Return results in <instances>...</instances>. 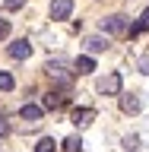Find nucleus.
Listing matches in <instances>:
<instances>
[{
  "instance_id": "obj_19",
  "label": "nucleus",
  "mask_w": 149,
  "mask_h": 152,
  "mask_svg": "<svg viewBox=\"0 0 149 152\" xmlns=\"http://www.w3.org/2000/svg\"><path fill=\"white\" fill-rule=\"evenodd\" d=\"M140 73H149V54L140 57Z\"/></svg>"
},
{
  "instance_id": "obj_17",
  "label": "nucleus",
  "mask_w": 149,
  "mask_h": 152,
  "mask_svg": "<svg viewBox=\"0 0 149 152\" xmlns=\"http://www.w3.org/2000/svg\"><path fill=\"white\" fill-rule=\"evenodd\" d=\"M10 35V19H0V41Z\"/></svg>"
},
{
  "instance_id": "obj_15",
  "label": "nucleus",
  "mask_w": 149,
  "mask_h": 152,
  "mask_svg": "<svg viewBox=\"0 0 149 152\" xmlns=\"http://www.w3.org/2000/svg\"><path fill=\"white\" fill-rule=\"evenodd\" d=\"M57 146H54V140H51V136H41V140H38V146H35V152H54Z\"/></svg>"
},
{
  "instance_id": "obj_9",
  "label": "nucleus",
  "mask_w": 149,
  "mask_h": 152,
  "mask_svg": "<svg viewBox=\"0 0 149 152\" xmlns=\"http://www.w3.org/2000/svg\"><path fill=\"white\" fill-rule=\"evenodd\" d=\"M121 108L127 114H137L143 108V102H140V95H121Z\"/></svg>"
},
{
  "instance_id": "obj_4",
  "label": "nucleus",
  "mask_w": 149,
  "mask_h": 152,
  "mask_svg": "<svg viewBox=\"0 0 149 152\" xmlns=\"http://www.w3.org/2000/svg\"><path fill=\"white\" fill-rule=\"evenodd\" d=\"M73 13V0H54L51 3V19H70Z\"/></svg>"
},
{
  "instance_id": "obj_18",
  "label": "nucleus",
  "mask_w": 149,
  "mask_h": 152,
  "mask_svg": "<svg viewBox=\"0 0 149 152\" xmlns=\"http://www.w3.org/2000/svg\"><path fill=\"white\" fill-rule=\"evenodd\" d=\"M22 3H26V0H3V7H7V10H19Z\"/></svg>"
},
{
  "instance_id": "obj_20",
  "label": "nucleus",
  "mask_w": 149,
  "mask_h": 152,
  "mask_svg": "<svg viewBox=\"0 0 149 152\" xmlns=\"http://www.w3.org/2000/svg\"><path fill=\"white\" fill-rule=\"evenodd\" d=\"M7 133H10V124L3 121V117H0V136H7Z\"/></svg>"
},
{
  "instance_id": "obj_11",
  "label": "nucleus",
  "mask_w": 149,
  "mask_h": 152,
  "mask_svg": "<svg viewBox=\"0 0 149 152\" xmlns=\"http://www.w3.org/2000/svg\"><path fill=\"white\" fill-rule=\"evenodd\" d=\"M92 70H95V60H92V57H89V54H83V57H76V73H92Z\"/></svg>"
},
{
  "instance_id": "obj_10",
  "label": "nucleus",
  "mask_w": 149,
  "mask_h": 152,
  "mask_svg": "<svg viewBox=\"0 0 149 152\" xmlns=\"http://www.w3.org/2000/svg\"><path fill=\"white\" fill-rule=\"evenodd\" d=\"M86 51H89V54H102V51H108V41L92 35V38H86Z\"/></svg>"
},
{
  "instance_id": "obj_21",
  "label": "nucleus",
  "mask_w": 149,
  "mask_h": 152,
  "mask_svg": "<svg viewBox=\"0 0 149 152\" xmlns=\"http://www.w3.org/2000/svg\"><path fill=\"white\" fill-rule=\"evenodd\" d=\"M137 152H140V149H137Z\"/></svg>"
},
{
  "instance_id": "obj_6",
  "label": "nucleus",
  "mask_w": 149,
  "mask_h": 152,
  "mask_svg": "<svg viewBox=\"0 0 149 152\" xmlns=\"http://www.w3.org/2000/svg\"><path fill=\"white\" fill-rule=\"evenodd\" d=\"M95 121V108H76L73 111V124L76 127H89Z\"/></svg>"
},
{
  "instance_id": "obj_5",
  "label": "nucleus",
  "mask_w": 149,
  "mask_h": 152,
  "mask_svg": "<svg viewBox=\"0 0 149 152\" xmlns=\"http://www.w3.org/2000/svg\"><path fill=\"white\" fill-rule=\"evenodd\" d=\"M45 70H48V76H51V79H60V83H70V73H67V66L64 64H60V60H48V66H45Z\"/></svg>"
},
{
  "instance_id": "obj_8",
  "label": "nucleus",
  "mask_w": 149,
  "mask_h": 152,
  "mask_svg": "<svg viewBox=\"0 0 149 152\" xmlns=\"http://www.w3.org/2000/svg\"><path fill=\"white\" fill-rule=\"evenodd\" d=\"M41 111H45V108H38V104H22V121H29V124H38L41 121Z\"/></svg>"
},
{
  "instance_id": "obj_1",
  "label": "nucleus",
  "mask_w": 149,
  "mask_h": 152,
  "mask_svg": "<svg viewBox=\"0 0 149 152\" xmlns=\"http://www.w3.org/2000/svg\"><path fill=\"white\" fill-rule=\"evenodd\" d=\"M102 32L105 35H127V16H121V13L105 16L102 19Z\"/></svg>"
},
{
  "instance_id": "obj_14",
  "label": "nucleus",
  "mask_w": 149,
  "mask_h": 152,
  "mask_svg": "<svg viewBox=\"0 0 149 152\" xmlns=\"http://www.w3.org/2000/svg\"><path fill=\"white\" fill-rule=\"evenodd\" d=\"M13 86H16V79H13V76H10L7 70H0V92H10Z\"/></svg>"
},
{
  "instance_id": "obj_16",
  "label": "nucleus",
  "mask_w": 149,
  "mask_h": 152,
  "mask_svg": "<svg viewBox=\"0 0 149 152\" xmlns=\"http://www.w3.org/2000/svg\"><path fill=\"white\" fill-rule=\"evenodd\" d=\"M137 142H140V136H127V140H124V146H127V152H137V149H140Z\"/></svg>"
},
{
  "instance_id": "obj_2",
  "label": "nucleus",
  "mask_w": 149,
  "mask_h": 152,
  "mask_svg": "<svg viewBox=\"0 0 149 152\" xmlns=\"http://www.w3.org/2000/svg\"><path fill=\"white\" fill-rule=\"evenodd\" d=\"M121 86H124L121 73H105L102 79H98V92L102 95H121Z\"/></svg>"
},
{
  "instance_id": "obj_7",
  "label": "nucleus",
  "mask_w": 149,
  "mask_h": 152,
  "mask_svg": "<svg viewBox=\"0 0 149 152\" xmlns=\"http://www.w3.org/2000/svg\"><path fill=\"white\" fill-rule=\"evenodd\" d=\"M48 108V111H57V108H64L67 104V95L64 92H51V95H45V102H41Z\"/></svg>"
},
{
  "instance_id": "obj_3",
  "label": "nucleus",
  "mask_w": 149,
  "mask_h": 152,
  "mask_svg": "<svg viewBox=\"0 0 149 152\" xmlns=\"http://www.w3.org/2000/svg\"><path fill=\"white\" fill-rule=\"evenodd\" d=\"M7 54L13 57V60H26V57L32 54V45H29V38H19V41H13V45L7 48Z\"/></svg>"
},
{
  "instance_id": "obj_13",
  "label": "nucleus",
  "mask_w": 149,
  "mask_h": 152,
  "mask_svg": "<svg viewBox=\"0 0 149 152\" xmlns=\"http://www.w3.org/2000/svg\"><path fill=\"white\" fill-rule=\"evenodd\" d=\"M146 28H149V10L140 16V22H137V26H130V35H140V32H146Z\"/></svg>"
},
{
  "instance_id": "obj_12",
  "label": "nucleus",
  "mask_w": 149,
  "mask_h": 152,
  "mask_svg": "<svg viewBox=\"0 0 149 152\" xmlns=\"http://www.w3.org/2000/svg\"><path fill=\"white\" fill-rule=\"evenodd\" d=\"M64 152H83V140H79V136H67L64 140Z\"/></svg>"
}]
</instances>
